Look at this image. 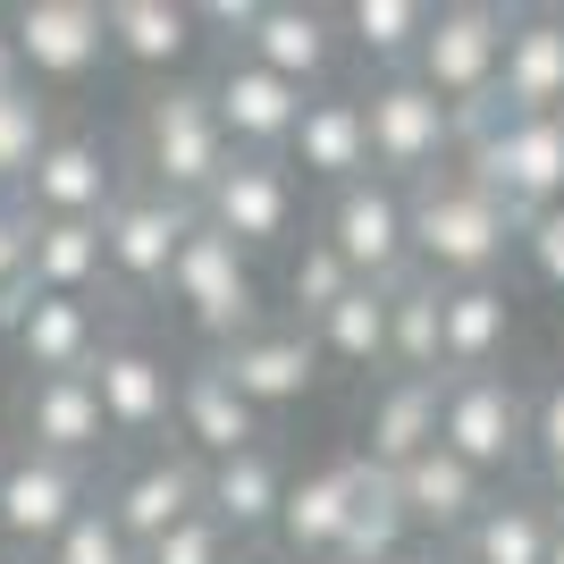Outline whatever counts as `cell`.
<instances>
[{
    "label": "cell",
    "instance_id": "cell-1",
    "mask_svg": "<svg viewBox=\"0 0 564 564\" xmlns=\"http://www.w3.org/2000/svg\"><path fill=\"white\" fill-rule=\"evenodd\" d=\"M455 161H464V177L522 228V219H540V212L564 203V110L506 118L497 101H480V110L455 118Z\"/></svg>",
    "mask_w": 564,
    "mask_h": 564
},
{
    "label": "cell",
    "instance_id": "cell-2",
    "mask_svg": "<svg viewBox=\"0 0 564 564\" xmlns=\"http://www.w3.org/2000/svg\"><path fill=\"white\" fill-rule=\"evenodd\" d=\"M404 245H413L422 279L480 286V279H497V261L514 253V219L497 212L464 169H438L422 186H404Z\"/></svg>",
    "mask_w": 564,
    "mask_h": 564
},
{
    "label": "cell",
    "instance_id": "cell-3",
    "mask_svg": "<svg viewBox=\"0 0 564 564\" xmlns=\"http://www.w3.org/2000/svg\"><path fill=\"white\" fill-rule=\"evenodd\" d=\"M219 169H228V135H219L203 85H161L143 101V186L186 203V212H203Z\"/></svg>",
    "mask_w": 564,
    "mask_h": 564
},
{
    "label": "cell",
    "instance_id": "cell-4",
    "mask_svg": "<svg viewBox=\"0 0 564 564\" xmlns=\"http://www.w3.org/2000/svg\"><path fill=\"white\" fill-rule=\"evenodd\" d=\"M362 101V143H371V177L388 186H422L455 161V110L438 94H422L413 76H379Z\"/></svg>",
    "mask_w": 564,
    "mask_h": 564
},
{
    "label": "cell",
    "instance_id": "cell-5",
    "mask_svg": "<svg viewBox=\"0 0 564 564\" xmlns=\"http://www.w3.org/2000/svg\"><path fill=\"white\" fill-rule=\"evenodd\" d=\"M438 447L471 464L480 480H514L522 471V388L506 371H455L438 379Z\"/></svg>",
    "mask_w": 564,
    "mask_h": 564
},
{
    "label": "cell",
    "instance_id": "cell-6",
    "mask_svg": "<svg viewBox=\"0 0 564 564\" xmlns=\"http://www.w3.org/2000/svg\"><path fill=\"white\" fill-rule=\"evenodd\" d=\"M85 388L101 404L110 447H169V397H177V362L143 337H101V354L85 362Z\"/></svg>",
    "mask_w": 564,
    "mask_h": 564
},
{
    "label": "cell",
    "instance_id": "cell-7",
    "mask_svg": "<svg viewBox=\"0 0 564 564\" xmlns=\"http://www.w3.org/2000/svg\"><path fill=\"white\" fill-rule=\"evenodd\" d=\"M497 51H506V9L447 0V9H430V34H422V51H413L404 76L464 118V110H480V101L497 94Z\"/></svg>",
    "mask_w": 564,
    "mask_h": 564
},
{
    "label": "cell",
    "instance_id": "cell-8",
    "mask_svg": "<svg viewBox=\"0 0 564 564\" xmlns=\"http://www.w3.org/2000/svg\"><path fill=\"white\" fill-rule=\"evenodd\" d=\"M169 304L186 312V329H203L212 346H228V337L261 329V286H253V261L236 253L228 236H212L203 219L186 228V245H177V261H169Z\"/></svg>",
    "mask_w": 564,
    "mask_h": 564
},
{
    "label": "cell",
    "instance_id": "cell-9",
    "mask_svg": "<svg viewBox=\"0 0 564 564\" xmlns=\"http://www.w3.org/2000/svg\"><path fill=\"white\" fill-rule=\"evenodd\" d=\"M0 51H9V76L34 85V94L85 85V76L110 59V43H101V0H25L18 18H9V34H0Z\"/></svg>",
    "mask_w": 564,
    "mask_h": 564
},
{
    "label": "cell",
    "instance_id": "cell-10",
    "mask_svg": "<svg viewBox=\"0 0 564 564\" xmlns=\"http://www.w3.org/2000/svg\"><path fill=\"white\" fill-rule=\"evenodd\" d=\"M295 212H304V186H295V169L286 161H245V152H228V169L212 177V194H203V228L228 236L236 253H279L286 236H295Z\"/></svg>",
    "mask_w": 564,
    "mask_h": 564
},
{
    "label": "cell",
    "instance_id": "cell-11",
    "mask_svg": "<svg viewBox=\"0 0 564 564\" xmlns=\"http://www.w3.org/2000/svg\"><path fill=\"white\" fill-rule=\"evenodd\" d=\"M118 194H127V177H118L110 135L51 127V143L34 152V169H25V186H18V212L25 219H101Z\"/></svg>",
    "mask_w": 564,
    "mask_h": 564
},
{
    "label": "cell",
    "instance_id": "cell-12",
    "mask_svg": "<svg viewBox=\"0 0 564 564\" xmlns=\"http://www.w3.org/2000/svg\"><path fill=\"white\" fill-rule=\"evenodd\" d=\"M85 506H94V471L51 464V455H34V447L0 455V540H9L18 564H34Z\"/></svg>",
    "mask_w": 564,
    "mask_h": 564
},
{
    "label": "cell",
    "instance_id": "cell-13",
    "mask_svg": "<svg viewBox=\"0 0 564 564\" xmlns=\"http://www.w3.org/2000/svg\"><path fill=\"white\" fill-rule=\"evenodd\" d=\"M321 236H329V253L346 261L354 286H397V279H413V245H404V186H388V177H354V186H337Z\"/></svg>",
    "mask_w": 564,
    "mask_h": 564
},
{
    "label": "cell",
    "instance_id": "cell-14",
    "mask_svg": "<svg viewBox=\"0 0 564 564\" xmlns=\"http://www.w3.org/2000/svg\"><path fill=\"white\" fill-rule=\"evenodd\" d=\"M186 228H194L186 203H169V194H152V186H127L110 212H101V279L127 286V295H161Z\"/></svg>",
    "mask_w": 564,
    "mask_h": 564
},
{
    "label": "cell",
    "instance_id": "cell-15",
    "mask_svg": "<svg viewBox=\"0 0 564 564\" xmlns=\"http://www.w3.org/2000/svg\"><path fill=\"white\" fill-rule=\"evenodd\" d=\"M101 514H110L118 540L143 556V547L169 540L186 514H203V464H194V455H177V447H143L135 464L101 489Z\"/></svg>",
    "mask_w": 564,
    "mask_h": 564
},
{
    "label": "cell",
    "instance_id": "cell-16",
    "mask_svg": "<svg viewBox=\"0 0 564 564\" xmlns=\"http://www.w3.org/2000/svg\"><path fill=\"white\" fill-rule=\"evenodd\" d=\"M212 371L228 379L245 404H253L261 422H270V413H286V404H304V397H312L321 354H312V337L295 329V321H261V329L228 337V346L212 354Z\"/></svg>",
    "mask_w": 564,
    "mask_h": 564
},
{
    "label": "cell",
    "instance_id": "cell-17",
    "mask_svg": "<svg viewBox=\"0 0 564 564\" xmlns=\"http://www.w3.org/2000/svg\"><path fill=\"white\" fill-rule=\"evenodd\" d=\"M236 59H253L261 76H279L295 94H321L337 68V9H312V0H261L253 25L236 34Z\"/></svg>",
    "mask_w": 564,
    "mask_h": 564
},
{
    "label": "cell",
    "instance_id": "cell-18",
    "mask_svg": "<svg viewBox=\"0 0 564 564\" xmlns=\"http://www.w3.org/2000/svg\"><path fill=\"white\" fill-rule=\"evenodd\" d=\"M203 101H212L228 152H245V161H279L286 135H295V110H304V94H295V85L261 76L253 59H236V51L219 59V76L203 85Z\"/></svg>",
    "mask_w": 564,
    "mask_h": 564
},
{
    "label": "cell",
    "instance_id": "cell-19",
    "mask_svg": "<svg viewBox=\"0 0 564 564\" xmlns=\"http://www.w3.org/2000/svg\"><path fill=\"white\" fill-rule=\"evenodd\" d=\"M169 438H177V455H194V464H228V455L261 447V413L236 397L228 379L212 371V354H203V362H186V371H177V397H169Z\"/></svg>",
    "mask_w": 564,
    "mask_h": 564
},
{
    "label": "cell",
    "instance_id": "cell-20",
    "mask_svg": "<svg viewBox=\"0 0 564 564\" xmlns=\"http://www.w3.org/2000/svg\"><path fill=\"white\" fill-rule=\"evenodd\" d=\"M354 489H362V464H354V455H337V464H312V471H286L279 522H270V556H279V564L329 556L337 531H346V514H354Z\"/></svg>",
    "mask_w": 564,
    "mask_h": 564
},
{
    "label": "cell",
    "instance_id": "cell-21",
    "mask_svg": "<svg viewBox=\"0 0 564 564\" xmlns=\"http://www.w3.org/2000/svg\"><path fill=\"white\" fill-rule=\"evenodd\" d=\"M18 447L51 455V464H76V471H94L101 455H110V430H101V404H94V388H85V371L25 379V397H18Z\"/></svg>",
    "mask_w": 564,
    "mask_h": 564
},
{
    "label": "cell",
    "instance_id": "cell-22",
    "mask_svg": "<svg viewBox=\"0 0 564 564\" xmlns=\"http://www.w3.org/2000/svg\"><path fill=\"white\" fill-rule=\"evenodd\" d=\"M101 43L118 68L177 85V68H194L203 51V25H194V0H101Z\"/></svg>",
    "mask_w": 564,
    "mask_h": 564
},
{
    "label": "cell",
    "instance_id": "cell-23",
    "mask_svg": "<svg viewBox=\"0 0 564 564\" xmlns=\"http://www.w3.org/2000/svg\"><path fill=\"white\" fill-rule=\"evenodd\" d=\"M388 489H397L404 522H413V531H430V547H455V540L471 531V514L497 497L489 480H480L471 464H455L447 447H422L404 471H388Z\"/></svg>",
    "mask_w": 564,
    "mask_h": 564
},
{
    "label": "cell",
    "instance_id": "cell-24",
    "mask_svg": "<svg viewBox=\"0 0 564 564\" xmlns=\"http://www.w3.org/2000/svg\"><path fill=\"white\" fill-rule=\"evenodd\" d=\"M497 110L506 118H547L564 110V18L556 9H531V18H506V51H497Z\"/></svg>",
    "mask_w": 564,
    "mask_h": 564
},
{
    "label": "cell",
    "instance_id": "cell-25",
    "mask_svg": "<svg viewBox=\"0 0 564 564\" xmlns=\"http://www.w3.org/2000/svg\"><path fill=\"white\" fill-rule=\"evenodd\" d=\"M9 354L25 362V379H68L101 354V312L68 304V295H18V312H9Z\"/></svg>",
    "mask_w": 564,
    "mask_h": 564
},
{
    "label": "cell",
    "instance_id": "cell-26",
    "mask_svg": "<svg viewBox=\"0 0 564 564\" xmlns=\"http://www.w3.org/2000/svg\"><path fill=\"white\" fill-rule=\"evenodd\" d=\"M286 169H304L312 186H354V177H371V143H362V101L354 94H304L295 110V135L279 152Z\"/></svg>",
    "mask_w": 564,
    "mask_h": 564
},
{
    "label": "cell",
    "instance_id": "cell-27",
    "mask_svg": "<svg viewBox=\"0 0 564 564\" xmlns=\"http://www.w3.org/2000/svg\"><path fill=\"white\" fill-rule=\"evenodd\" d=\"M279 497H286V464L270 455V438L228 455V464H203V514H212L236 547H270Z\"/></svg>",
    "mask_w": 564,
    "mask_h": 564
},
{
    "label": "cell",
    "instance_id": "cell-28",
    "mask_svg": "<svg viewBox=\"0 0 564 564\" xmlns=\"http://www.w3.org/2000/svg\"><path fill=\"white\" fill-rule=\"evenodd\" d=\"M506 346H514V295L497 279L480 286H447L438 295V371H497L506 362Z\"/></svg>",
    "mask_w": 564,
    "mask_h": 564
},
{
    "label": "cell",
    "instance_id": "cell-29",
    "mask_svg": "<svg viewBox=\"0 0 564 564\" xmlns=\"http://www.w3.org/2000/svg\"><path fill=\"white\" fill-rule=\"evenodd\" d=\"M547 531H556V497H540V489H497L447 556L455 564H547Z\"/></svg>",
    "mask_w": 564,
    "mask_h": 564
},
{
    "label": "cell",
    "instance_id": "cell-30",
    "mask_svg": "<svg viewBox=\"0 0 564 564\" xmlns=\"http://www.w3.org/2000/svg\"><path fill=\"white\" fill-rule=\"evenodd\" d=\"M422 447H438V379H388L362 413V447L354 464L371 471H404Z\"/></svg>",
    "mask_w": 564,
    "mask_h": 564
},
{
    "label": "cell",
    "instance_id": "cell-31",
    "mask_svg": "<svg viewBox=\"0 0 564 564\" xmlns=\"http://www.w3.org/2000/svg\"><path fill=\"white\" fill-rule=\"evenodd\" d=\"M101 219H34L25 236V295H68L94 304L101 295Z\"/></svg>",
    "mask_w": 564,
    "mask_h": 564
},
{
    "label": "cell",
    "instance_id": "cell-32",
    "mask_svg": "<svg viewBox=\"0 0 564 564\" xmlns=\"http://www.w3.org/2000/svg\"><path fill=\"white\" fill-rule=\"evenodd\" d=\"M312 354L321 362H346V371H379L388 362V286H346L321 321H312Z\"/></svg>",
    "mask_w": 564,
    "mask_h": 564
},
{
    "label": "cell",
    "instance_id": "cell-33",
    "mask_svg": "<svg viewBox=\"0 0 564 564\" xmlns=\"http://www.w3.org/2000/svg\"><path fill=\"white\" fill-rule=\"evenodd\" d=\"M438 279H397L388 286V379H447L438 371Z\"/></svg>",
    "mask_w": 564,
    "mask_h": 564
},
{
    "label": "cell",
    "instance_id": "cell-34",
    "mask_svg": "<svg viewBox=\"0 0 564 564\" xmlns=\"http://www.w3.org/2000/svg\"><path fill=\"white\" fill-rule=\"evenodd\" d=\"M337 34L379 76H404L413 51H422V34H430V0H354V9H337Z\"/></svg>",
    "mask_w": 564,
    "mask_h": 564
},
{
    "label": "cell",
    "instance_id": "cell-35",
    "mask_svg": "<svg viewBox=\"0 0 564 564\" xmlns=\"http://www.w3.org/2000/svg\"><path fill=\"white\" fill-rule=\"evenodd\" d=\"M404 540H413V522H404L397 489H388V471H371V464H362L354 514H346V531H337V547H329V556H337V564H388Z\"/></svg>",
    "mask_w": 564,
    "mask_h": 564
},
{
    "label": "cell",
    "instance_id": "cell-36",
    "mask_svg": "<svg viewBox=\"0 0 564 564\" xmlns=\"http://www.w3.org/2000/svg\"><path fill=\"white\" fill-rule=\"evenodd\" d=\"M43 143H51V101L9 76V85H0V194L25 186V169H34Z\"/></svg>",
    "mask_w": 564,
    "mask_h": 564
},
{
    "label": "cell",
    "instance_id": "cell-37",
    "mask_svg": "<svg viewBox=\"0 0 564 564\" xmlns=\"http://www.w3.org/2000/svg\"><path fill=\"white\" fill-rule=\"evenodd\" d=\"M346 286H354V279H346V261L329 253V236H304V245L286 253V304H295V329H312V321H321Z\"/></svg>",
    "mask_w": 564,
    "mask_h": 564
},
{
    "label": "cell",
    "instance_id": "cell-38",
    "mask_svg": "<svg viewBox=\"0 0 564 564\" xmlns=\"http://www.w3.org/2000/svg\"><path fill=\"white\" fill-rule=\"evenodd\" d=\"M522 464L564 497V371L547 379L540 397H522Z\"/></svg>",
    "mask_w": 564,
    "mask_h": 564
},
{
    "label": "cell",
    "instance_id": "cell-39",
    "mask_svg": "<svg viewBox=\"0 0 564 564\" xmlns=\"http://www.w3.org/2000/svg\"><path fill=\"white\" fill-rule=\"evenodd\" d=\"M34 564H143V556L118 540V522L101 514V497H94V506H85V514H76L68 531H59V540L34 556Z\"/></svg>",
    "mask_w": 564,
    "mask_h": 564
},
{
    "label": "cell",
    "instance_id": "cell-40",
    "mask_svg": "<svg viewBox=\"0 0 564 564\" xmlns=\"http://www.w3.org/2000/svg\"><path fill=\"white\" fill-rule=\"evenodd\" d=\"M236 556H245V547H236L212 514H186L177 531H169V540L143 547V564H236Z\"/></svg>",
    "mask_w": 564,
    "mask_h": 564
},
{
    "label": "cell",
    "instance_id": "cell-41",
    "mask_svg": "<svg viewBox=\"0 0 564 564\" xmlns=\"http://www.w3.org/2000/svg\"><path fill=\"white\" fill-rule=\"evenodd\" d=\"M514 253H522V270H531L547 295H564V203H556V212H540V219H522Z\"/></svg>",
    "mask_w": 564,
    "mask_h": 564
},
{
    "label": "cell",
    "instance_id": "cell-42",
    "mask_svg": "<svg viewBox=\"0 0 564 564\" xmlns=\"http://www.w3.org/2000/svg\"><path fill=\"white\" fill-rule=\"evenodd\" d=\"M25 236H34V219L18 203H0V329H9V312L25 295Z\"/></svg>",
    "mask_w": 564,
    "mask_h": 564
},
{
    "label": "cell",
    "instance_id": "cell-43",
    "mask_svg": "<svg viewBox=\"0 0 564 564\" xmlns=\"http://www.w3.org/2000/svg\"><path fill=\"white\" fill-rule=\"evenodd\" d=\"M388 564H447V547H430V540H404Z\"/></svg>",
    "mask_w": 564,
    "mask_h": 564
},
{
    "label": "cell",
    "instance_id": "cell-44",
    "mask_svg": "<svg viewBox=\"0 0 564 564\" xmlns=\"http://www.w3.org/2000/svg\"><path fill=\"white\" fill-rule=\"evenodd\" d=\"M547 564H564V506H556V531H547Z\"/></svg>",
    "mask_w": 564,
    "mask_h": 564
},
{
    "label": "cell",
    "instance_id": "cell-45",
    "mask_svg": "<svg viewBox=\"0 0 564 564\" xmlns=\"http://www.w3.org/2000/svg\"><path fill=\"white\" fill-rule=\"evenodd\" d=\"M236 564H279V556H270V547H253V556H236Z\"/></svg>",
    "mask_w": 564,
    "mask_h": 564
},
{
    "label": "cell",
    "instance_id": "cell-46",
    "mask_svg": "<svg viewBox=\"0 0 564 564\" xmlns=\"http://www.w3.org/2000/svg\"><path fill=\"white\" fill-rule=\"evenodd\" d=\"M0 85H9V51H0Z\"/></svg>",
    "mask_w": 564,
    "mask_h": 564
},
{
    "label": "cell",
    "instance_id": "cell-47",
    "mask_svg": "<svg viewBox=\"0 0 564 564\" xmlns=\"http://www.w3.org/2000/svg\"><path fill=\"white\" fill-rule=\"evenodd\" d=\"M0 564H18V556H9V540H0Z\"/></svg>",
    "mask_w": 564,
    "mask_h": 564
},
{
    "label": "cell",
    "instance_id": "cell-48",
    "mask_svg": "<svg viewBox=\"0 0 564 564\" xmlns=\"http://www.w3.org/2000/svg\"><path fill=\"white\" fill-rule=\"evenodd\" d=\"M312 564H337V556H312Z\"/></svg>",
    "mask_w": 564,
    "mask_h": 564
},
{
    "label": "cell",
    "instance_id": "cell-49",
    "mask_svg": "<svg viewBox=\"0 0 564 564\" xmlns=\"http://www.w3.org/2000/svg\"><path fill=\"white\" fill-rule=\"evenodd\" d=\"M556 18H564V9H556Z\"/></svg>",
    "mask_w": 564,
    "mask_h": 564
},
{
    "label": "cell",
    "instance_id": "cell-50",
    "mask_svg": "<svg viewBox=\"0 0 564 564\" xmlns=\"http://www.w3.org/2000/svg\"><path fill=\"white\" fill-rule=\"evenodd\" d=\"M447 564H455V556H447Z\"/></svg>",
    "mask_w": 564,
    "mask_h": 564
}]
</instances>
